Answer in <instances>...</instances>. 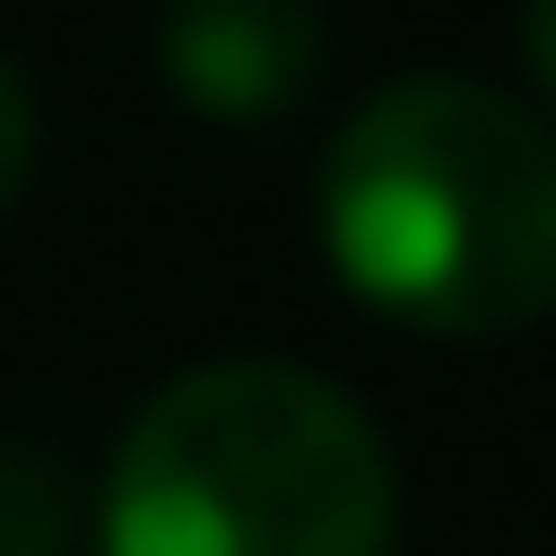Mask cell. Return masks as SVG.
Here are the masks:
<instances>
[{
  "label": "cell",
  "instance_id": "6da1fadb",
  "mask_svg": "<svg viewBox=\"0 0 556 556\" xmlns=\"http://www.w3.org/2000/svg\"><path fill=\"white\" fill-rule=\"evenodd\" d=\"M318 239L364 307L500 341L556 307V137L489 80H387L330 137Z\"/></svg>",
  "mask_w": 556,
  "mask_h": 556
},
{
  "label": "cell",
  "instance_id": "7a4b0ae2",
  "mask_svg": "<svg viewBox=\"0 0 556 556\" xmlns=\"http://www.w3.org/2000/svg\"><path fill=\"white\" fill-rule=\"evenodd\" d=\"M397 477L330 375L227 352L125 420L103 477V556H387Z\"/></svg>",
  "mask_w": 556,
  "mask_h": 556
},
{
  "label": "cell",
  "instance_id": "3957f363",
  "mask_svg": "<svg viewBox=\"0 0 556 556\" xmlns=\"http://www.w3.org/2000/svg\"><path fill=\"white\" fill-rule=\"evenodd\" d=\"M330 35H318V0H170L160 12V68L193 114L262 125L318 80Z\"/></svg>",
  "mask_w": 556,
  "mask_h": 556
},
{
  "label": "cell",
  "instance_id": "277c9868",
  "mask_svg": "<svg viewBox=\"0 0 556 556\" xmlns=\"http://www.w3.org/2000/svg\"><path fill=\"white\" fill-rule=\"evenodd\" d=\"M23 160H35V103H23L12 58H0V205H12V193H23Z\"/></svg>",
  "mask_w": 556,
  "mask_h": 556
},
{
  "label": "cell",
  "instance_id": "5b68a950",
  "mask_svg": "<svg viewBox=\"0 0 556 556\" xmlns=\"http://www.w3.org/2000/svg\"><path fill=\"white\" fill-rule=\"evenodd\" d=\"M522 58H534V80L556 91V0H522Z\"/></svg>",
  "mask_w": 556,
  "mask_h": 556
}]
</instances>
